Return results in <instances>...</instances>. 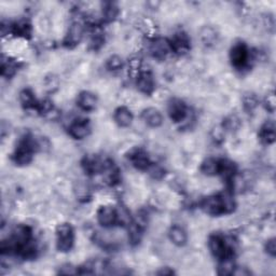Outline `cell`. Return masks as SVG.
Returning <instances> with one entry per match:
<instances>
[{"label":"cell","mask_w":276,"mask_h":276,"mask_svg":"<svg viewBox=\"0 0 276 276\" xmlns=\"http://www.w3.org/2000/svg\"><path fill=\"white\" fill-rule=\"evenodd\" d=\"M259 137L261 142L266 145H271L275 142V125L273 121H268L262 125Z\"/></svg>","instance_id":"2e32d148"},{"label":"cell","mask_w":276,"mask_h":276,"mask_svg":"<svg viewBox=\"0 0 276 276\" xmlns=\"http://www.w3.org/2000/svg\"><path fill=\"white\" fill-rule=\"evenodd\" d=\"M239 125H240V120L235 116H231L226 120V122H224L223 128H227L229 131H234V129L239 127Z\"/></svg>","instance_id":"d4e9b609"},{"label":"cell","mask_w":276,"mask_h":276,"mask_svg":"<svg viewBox=\"0 0 276 276\" xmlns=\"http://www.w3.org/2000/svg\"><path fill=\"white\" fill-rule=\"evenodd\" d=\"M218 273L220 275H230L234 273V263L231 258H226L220 260V266L218 268Z\"/></svg>","instance_id":"7402d4cb"},{"label":"cell","mask_w":276,"mask_h":276,"mask_svg":"<svg viewBox=\"0 0 276 276\" xmlns=\"http://www.w3.org/2000/svg\"><path fill=\"white\" fill-rule=\"evenodd\" d=\"M168 238H170L171 242L178 247L184 246L188 242V235L185 230L179 226H173L170 229V232H168Z\"/></svg>","instance_id":"9a60e30c"},{"label":"cell","mask_w":276,"mask_h":276,"mask_svg":"<svg viewBox=\"0 0 276 276\" xmlns=\"http://www.w3.org/2000/svg\"><path fill=\"white\" fill-rule=\"evenodd\" d=\"M75 242L74 229L69 223L59 224L56 228V246L61 252L69 251Z\"/></svg>","instance_id":"7a4b0ae2"},{"label":"cell","mask_w":276,"mask_h":276,"mask_svg":"<svg viewBox=\"0 0 276 276\" xmlns=\"http://www.w3.org/2000/svg\"><path fill=\"white\" fill-rule=\"evenodd\" d=\"M69 134L75 139H83L90 134V125L88 120L78 119L69 126Z\"/></svg>","instance_id":"ba28073f"},{"label":"cell","mask_w":276,"mask_h":276,"mask_svg":"<svg viewBox=\"0 0 276 276\" xmlns=\"http://www.w3.org/2000/svg\"><path fill=\"white\" fill-rule=\"evenodd\" d=\"M187 106L179 98L172 99L170 105H168V115H170V118L175 123L184 121L185 117H187Z\"/></svg>","instance_id":"8992f818"},{"label":"cell","mask_w":276,"mask_h":276,"mask_svg":"<svg viewBox=\"0 0 276 276\" xmlns=\"http://www.w3.org/2000/svg\"><path fill=\"white\" fill-rule=\"evenodd\" d=\"M118 14V9L116 7H114V4H109L108 7L106 9H104V15L105 19H107L108 21L114 20Z\"/></svg>","instance_id":"484cf974"},{"label":"cell","mask_w":276,"mask_h":276,"mask_svg":"<svg viewBox=\"0 0 276 276\" xmlns=\"http://www.w3.org/2000/svg\"><path fill=\"white\" fill-rule=\"evenodd\" d=\"M20 99H21V103L23 104L24 107H26V108H35V107H37V100H36V97H35V95H33V93L31 91V90H23V91L21 92L20 94Z\"/></svg>","instance_id":"44dd1931"},{"label":"cell","mask_w":276,"mask_h":276,"mask_svg":"<svg viewBox=\"0 0 276 276\" xmlns=\"http://www.w3.org/2000/svg\"><path fill=\"white\" fill-rule=\"evenodd\" d=\"M115 121L121 127H127L132 124L133 115L126 107H119L115 111Z\"/></svg>","instance_id":"e0dca14e"},{"label":"cell","mask_w":276,"mask_h":276,"mask_svg":"<svg viewBox=\"0 0 276 276\" xmlns=\"http://www.w3.org/2000/svg\"><path fill=\"white\" fill-rule=\"evenodd\" d=\"M172 51L178 54H184L187 53L190 49V41L187 35L184 32H179L175 35L173 40L171 41Z\"/></svg>","instance_id":"4fadbf2b"},{"label":"cell","mask_w":276,"mask_h":276,"mask_svg":"<svg viewBox=\"0 0 276 276\" xmlns=\"http://www.w3.org/2000/svg\"><path fill=\"white\" fill-rule=\"evenodd\" d=\"M142 118H143V120L145 121L146 124H147L150 127H153V128L161 126L162 123H163L162 114L157 109L152 108V107L145 109L143 111Z\"/></svg>","instance_id":"8fae6325"},{"label":"cell","mask_w":276,"mask_h":276,"mask_svg":"<svg viewBox=\"0 0 276 276\" xmlns=\"http://www.w3.org/2000/svg\"><path fill=\"white\" fill-rule=\"evenodd\" d=\"M230 59L236 68H242V67H244L249 59L248 49H247L246 44L243 42L235 43L232 49H231Z\"/></svg>","instance_id":"5b68a950"},{"label":"cell","mask_w":276,"mask_h":276,"mask_svg":"<svg viewBox=\"0 0 276 276\" xmlns=\"http://www.w3.org/2000/svg\"><path fill=\"white\" fill-rule=\"evenodd\" d=\"M60 273L69 275V274H76L78 273V271H76L75 268H72V266H70V264H66V266H64L63 268H61Z\"/></svg>","instance_id":"4dcf8cb0"},{"label":"cell","mask_w":276,"mask_h":276,"mask_svg":"<svg viewBox=\"0 0 276 276\" xmlns=\"http://www.w3.org/2000/svg\"><path fill=\"white\" fill-rule=\"evenodd\" d=\"M106 66H107V68H108L109 70H112V71L120 70L123 67V61H122L120 56L112 55V56H110L108 60H107Z\"/></svg>","instance_id":"603a6c76"},{"label":"cell","mask_w":276,"mask_h":276,"mask_svg":"<svg viewBox=\"0 0 276 276\" xmlns=\"http://www.w3.org/2000/svg\"><path fill=\"white\" fill-rule=\"evenodd\" d=\"M264 103H266V107H267V109L270 111V112H274L275 110V107H276V100H275V95L274 93H271V94H269L268 96L266 97V100H264Z\"/></svg>","instance_id":"4316f807"},{"label":"cell","mask_w":276,"mask_h":276,"mask_svg":"<svg viewBox=\"0 0 276 276\" xmlns=\"http://www.w3.org/2000/svg\"><path fill=\"white\" fill-rule=\"evenodd\" d=\"M233 201L229 195L221 194V195H213L208 196L203 201V210L207 214L214 216L221 215L223 213L230 212L233 207Z\"/></svg>","instance_id":"6da1fadb"},{"label":"cell","mask_w":276,"mask_h":276,"mask_svg":"<svg viewBox=\"0 0 276 276\" xmlns=\"http://www.w3.org/2000/svg\"><path fill=\"white\" fill-rule=\"evenodd\" d=\"M266 250L268 252V255H270L271 257H275V255H276L275 239H271L268 241V243L266 244Z\"/></svg>","instance_id":"f1b7e54d"},{"label":"cell","mask_w":276,"mask_h":276,"mask_svg":"<svg viewBox=\"0 0 276 276\" xmlns=\"http://www.w3.org/2000/svg\"><path fill=\"white\" fill-rule=\"evenodd\" d=\"M129 238H131L132 242H138L140 239V229L136 224L129 228Z\"/></svg>","instance_id":"83f0119b"},{"label":"cell","mask_w":276,"mask_h":276,"mask_svg":"<svg viewBox=\"0 0 276 276\" xmlns=\"http://www.w3.org/2000/svg\"><path fill=\"white\" fill-rule=\"evenodd\" d=\"M219 165H220V161L213 159V157H208L202 163L201 171L207 176H214L216 174H219Z\"/></svg>","instance_id":"d6986e66"},{"label":"cell","mask_w":276,"mask_h":276,"mask_svg":"<svg viewBox=\"0 0 276 276\" xmlns=\"http://www.w3.org/2000/svg\"><path fill=\"white\" fill-rule=\"evenodd\" d=\"M200 38L205 46H213L217 41V32L213 27H204L201 30Z\"/></svg>","instance_id":"ffe728a7"},{"label":"cell","mask_w":276,"mask_h":276,"mask_svg":"<svg viewBox=\"0 0 276 276\" xmlns=\"http://www.w3.org/2000/svg\"><path fill=\"white\" fill-rule=\"evenodd\" d=\"M82 36H83V26L80 23L76 22V23L71 24L64 42L67 47L74 48L81 41Z\"/></svg>","instance_id":"9c48e42d"},{"label":"cell","mask_w":276,"mask_h":276,"mask_svg":"<svg viewBox=\"0 0 276 276\" xmlns=\"http://www.w3.org/2000/svg\"><path fill=\"white\" fill-rule=\"evenodd\" d=\"M208 246L214 257H216L218 260H222V259L231 258V249L227 245V242L222 236L218 234H214L210 238L208 241Z\"/></svg>","instance_id":"3957f363"},{"label":"cell","mask_w":276,"mask_h":276,"mask_svg":"<svg viewBox=\"0 0 276 276\" xmlns=\"http://www.w3.org/2000/svg\"><path fill=\"white\" fill-rule=\"evenodd\" d=\"M118 218H119V215L111 206H100L97 211V220L105 228L114 226L118 221Z\"/></svg>","instance_id":"52a82bcc"},{"label":"cell","mask_w":276,"mask_h":276,"mask_svg":"<svg viewBox=\"0 0 276 276\" xmlns=\"http://www.w3.org/2000/svg\"><path fill=\"white\" fill-rule=\"evenodd\" d=\"M137 88L140 92L145 94H151L154 90V80L149 71L140 72L137 79Z\"/></svg>","instance_id":"5bb4252c"},{"label":"cell","mask_w":276,"mask_h":276,"mask_svg":"<svg viewBox=\"0 0 276 276\" xmlns=\"http://www.w3.org/2000/svg\"><path fill=\"white\" fill-rule=\"evenodd\" d=\"M224 137V128L223 127H216L214 128L213 131V138L216 140V142H222Z\"/></svg>","instance_id":"f546056e"},{"label":"cell","mask_w":276,"mask_h":276,"mask_svg":"<svg viewBox=\"0 0 276 276\" xmlns=\"http://www.w3.org/2000/svg\"><path fill=\"white\" fill-rule=\"evenodd\" d=\"M150 51L154 58L159 60L165 59L166 55L172 51L171 42H168L166 39H156V40L152 42Z\"/></svg>","instance_id":"30bf717a"},{"label":"cell","mask_w":276,"mask_h":276,"mask_svg":"<svg viewBox=\"0 0 276 276\" xmlns=\"http://www.w3.org/2000/svg\"><path fill=\"white\" fill-rule=\"evenodd\" d=\"M166 270H167V268H165V270L163 269L162 271L157 272V274H160V275H171V274L174 273V271H172V270H170V271H166Z\"/></svg>","instance_id":"1f68e13d"},{"label":"cell","mask_w":276,"mask_h":276,"mask_svg":"<svg viewBox=\"0 0 276 276\" xmlns=\"http://www.w3.org/2000/svg\"><path fill=\"white\" fill-rule=\"evenodd\" d=\"M97 104V98L91 92L84 91L78 95L77 105L80 107L83 111H92L95 109Z\"/></svg>","instance_id":"7c38bea8"},{"label":"cell","mask_w":276,"mask_h":276,"mask_svg":"<svg viewBox=\"0 0 276 276\" xmlns=\"http://www.w3.org/2000/svg\"><path fill=\"white\" fill-rule=\"evenodd\" d=\"M243 103H244V107L246 110L251 111L256 108L258 106V98L256 95L253 94H247L243 98Z\"/></svg>","instance_id":"cb8c5ba5"},{"label":"cell","mask_w":276,"mask_h":276,"mask_svg":"<svg viewBox=\"0 0 276 276\" xmlns=\"http://www.w3.org/2000/svg\"><path fill=\"white\" fill-rule=\"evenodd\" d=\"M129 159H131L133 165L138 168V170H146V168H148L149 166V159H148V155L145 153L143 150H135L131 153V156H129Z\"/></svg>","instance_id":"ac0fdd59"},{"label":"cell","mask_w":276,"mask_h":276,"mask_svg":"<svg viewBox=\"0 0 276 276\" xmlns=\"http://www.w3.org/2000/svg\"><path fill=\"white\" fill-rule=\"evenodd\" d=\"M35 145L36 144L31 138H27L23 140V142H21L14 153V160L19 165L28 164L31 161Z\"/></svg>","instance_id":"277c9868"}]
</instances>
